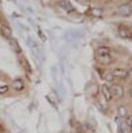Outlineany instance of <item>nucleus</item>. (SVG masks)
Instances as JSON below:
<instances>
[{"mask_svg": "<svg viewBox=\"0 0 132 133\" xmlns=\"http://www.w3.org/2000/svg\"><path fill=\"white\" fill-rule=\"evenodd\" d=\"M125 123H126V126L131 127V125H132V114H128L125 117Z\"/></svg>", "mask_w": 132, "mask_h": 133, "instance_id": "nucleus-15", "label": "nucleus"}, {"mask_svg": "<svg viewBox=\"0 0 132 133\" xmlns=\"http://www.w3.org/2000/svg\"><path fill=\"white\" fill-rule=\"evenodd\" d=\"M38 35H39V37H41V38H43V41H44V42L47 39V38H46V36L44 35V33H43L42 31H38Z\"/></svg>", "mask_w": 132, "mask_h": 133, "instance_id": "nucleus-19", "label": "nucleus"}, {"mask_svg": "<svg viewBox=\"0 0 132 133\" xmlns=\"http://www.w3.org/2000/svg\"><path fill=\"white\" fill-rule=\"evenodd\" d=\"M103 79L106 81V82H112L114 80V76L112 73H109V72H106L104 75H103Z\"/></svg>", "mask_w": 132, "mask_h": 133, "instance_id": "nucleus-13", "label": "nucleus"}, {"mask_svg": "<svg viewBox=\"0 0 132 133\" xmlns=\"http://www.w3.org/2000/svg\"><path fill=\"white\" fill-rule=\"evenodd\" d=\"M0 29H1V33H2L5 37H9V36L11 35V30H10V28H8L7 26L1 25V26H0Z\"/></svg>", "mask_w": 132, "mask_h": 133, "instance_id": "nucleus-12", "label": "nucleus"}, {"mask_svg": "<svg viewBox=\"0 0 132 133\" xmlns=\"http://www.w3.org/2000/svg\"><path fill=\"white\" fill-rule=\"evenodd\" d=\"M111 89V94H112V98L115 99H122L124 96V88L122 85L120 84H114L112 85V87H110Z\"/></svg>", "mask_w": 132, "mask_h": 133, "instance_id": "nucleus-2", "label": "nucleus"}, {"mask_svg": "<svg viewBox=\"0 0 132 133\" xmlns=\"http://www.w3.org/2000/svg\"><path fill=\"white\" fill-rule=\"evenodd\" d=\"M9 44H10L11 49H12L15 52H17V53H20V52H21V48H20V46H19V44H18V42H17L16 39L11 38V39L9 41Z\"/></svg>", "mask_w": 132, "mask_h": 133, "instance_id": "nucleus-11", "label": "nucleus"}, {"mask_svg": "<svg viewBox=\"0 0 132 133\" xmlns=\"http://www.w3.org/2000/svg\"><path fill=\"white\" fill-rule=\"evenodd\" d=\"M117 33L121 37L123 38H132V32L130 31V29L126 26L120 25L117 28Z\"/></svg>", "mask_w": 132, "mask_h": 133, "instance_id": "nucleus-3", "label": "nucleus"}, {"mask_svg": "<svg viewBox=\"0 0 132 133\" xmlns=\"http://www.w3.org/2000/svg\"><path fill=\"white\" fill-rule=\"evenodd\" d=\"M117 15L122 16V17H128L132 14V5L130 3H125V4H122L117 10H116Z\"/></svg>", "mask_w": 132, "mask_h": 133, "instance_id": "nucleus-1", "label": "nucleus"}, {"mask_svg": "<svg viewBox=\"0 0 132 133\" xmlns=\"http://www.w3.org/2000/svg\"><path fill=\"white\" fill-rule=\"evenodd\" d=\"M90 12H91V15L94 16V17H100V16H102V9H100V8H97V7H94V8H91L90 9Z\"/></svg>", "mask_w": 132, "mask_h": 133, "instance_id": "nucleus-14", "label": "nucleus"}, {"mask_svg": "<svg viewBox=\"0 0 132 133\" xmlns=\"http://www.w3.org/2000/svg\"><path fill=\"white\" fill-rule=\"evenodd\" d=\"M24 87H25V84L22 79H15L11 82V88L16 91H21L24 89Z\"/></svg>", "mask_w": 132, "mask_h": 133, "instance_id": "nucleus-6", "label": "nucleus"}, {"mask_svg": "<svg viewBox=\"0 0 132 133\" xmlns=\"http://www.w3.org/2000/svg\"><path fill=\"white\" fill-rule=\"evenodd\" d=\"M22 60H23V63H24V68H25L29 73H31V66H30L29 62L27 61V59H26V58H23Z\"/></svg>", "mask_w": 132, "mask_h": 133, "instance_id": "nucleus-17", "label": "nucleus"}, {"mask_svg": "<svg viewBox=\"0 0 132 133\" xmlns=\"http://www.w3.org/2000/svg\"><path fill=\"white\" fill-rule=\"evenodd\" d=\"M130 131L132 132V125H131V127H130Z\"/></svg>", "mask_w": 132, "mask_h": 133, "instance_id": "nucleus-23", "label": "nucleus"}, {"mask_svg": "<svg viewBox=\"0 0 132 133\" xmlns=\"http://www.w3.org/2000/svg\"><path fill=\"white\" fill-rule=\"evenodd\" d=\"M98 59L99 61L102 63V64H108L111 62L112 58H111V55L110 54H106V55H101V56H98Z\"/></svg>", "mask_w": 132, "mask_h": 133, "instance_id": "nucleus-8", "label": "nucleus"}, {"mask_svg": "<svg viewBox=\"0 0 132 133\" xmlns=\"http://www.w3.org/2000/svg\"><path fill=\"white\" fill-rule=\"evenodd\" d=\"M101 90H102V94H103V96H104V98H105L106 101L109 102V101L112 100L111 89H110V87H109L107 84H102V86H101Z\"/></svg>", "mask_w": 132, "mask_h": 133, "instance_id": "nucleus-5", "label": "nucleus"}, {"mask_svg": "<svg viewBox=\"0 0 132 133\" xmlns=\"http://www.w3.org/2000/svg\"><path fill=\"white\" fill-rule=\"evenodd\" d=\"M113 76L114 77H117V78H127L128 75H129V72L125 69H122V68H116L113 70L112 72Z\"/></svg>", "mask_w": 132, "mask_h": 133, "instance_id": "nucleus-7", "label": "nucleus"}, {"mask_svg": "<svg viewBox=\"0 0 132 133\" xmlns=\"http://www.w3.org/2000/svg\"><path fill=\"white\" fill-rule=\"evenodd\" d=\"M117 113L120 117H126L128 115V109L125 105H120L117 107Z\"/></svg>", "mask_w": 132, "mask_h": 133, "instance_id": "nucleus-9", "label": "nucleus"}, {"mask_svg": "<svg viewBox=\"0 0 132 133\" xmlns=\"http://www.w3.org/2000/svg\"><path fill=\"white\" fill-rule=\"evenodd\" d=\"M106 54H110V49H109L108 47L102 46V47H99V48L97 49V55H98V56L106 55Z\"/></svg>", "mask_w": 132, "mask_h": 133, "instance_id": "nucleus-10", "label": "nucleus"}, {"mask_svg": "<svg viewBox=\"0 0 132 133\" xmlns=\"http://www.w3.org/2000/svg\"><path fill=\"white\" fill-rule=\"evenodd\" d=\"M4 132V128H3V126L0 124V133H3Z\"/></svg>", "mask_w": 132, "mask_h": 133, "instance_id": "nucleus-21", "label": "nucleus"}, {"mask_svg": "<svg viewBox=\"0 0 132 133\" xmlns=\"http://www.w3.org/2000/svg\"><path fill=\"white\" fill-rule=\"evenodd\" d=\"M129 95H130V97L132 98V85H131L130 88H129Z\"/></svg>", "mask_w": 132, "mask_h": 133, "instance_id": "nucleus-20", "label": "nucleus"}, {"mask_svg": "<svg viewBox=\"0 0 132 133\" xmlns=\"http://www.w3.org/2000/svg\"><path fill=\"white\" fill-rule=\"evenodd\" d=\"M118 133H128V129L125 127V125L122 123V124H120L118 125Z\"/></svg>", "mask_w": 132, "mask_h": 133, "instance_id": "nucleus-16", "label": "nucleus"}, {"mask_svg": "<svg viewBox=\"0 0 132 133\" xmlns=\"http://www.w3.org/2000/svg\"><path fill=\"white\" fill-rule=\"evenodd\" d=\"M128 76H130V77H132V71L131 72H129V75Z\"/></svg>", "mask_w": 132, "mask_h": 133, "instance_id": "nucleus-22", "label": "nucleus"}, {"mask_svg": "<svg viewBox=\"0 0 132 133\" xmlns=\"http://www.w3.org/2000/svg\"><path fill=\"white\" fill-rule=\"evenodd\" d=\"M58 5H59V7H60L62 10H64V11H67V12H72V11L75 10L74 7H73V5L70 3L69 0H60V1L58 2Z\"/></svg>", "mask_w": 132, "mask_h": 133, "instance_id": "nucleus-4", "label": "nucleus"}, {"mask_svg": "<svg viewBox=\"0 0 132 133\" xmlns=\"http://www.w3.org/2000/svg\"><path fill=\"white\" fill-rule=\"evenodd\" d=\"M8 91V86L7 85H1L0 86V95H4Z\"/></svg>", "mask_w": 132, "mask_h": 133, "instance_id": "nucleus-18", "label": "nucleus"}]
</instances>
